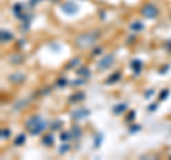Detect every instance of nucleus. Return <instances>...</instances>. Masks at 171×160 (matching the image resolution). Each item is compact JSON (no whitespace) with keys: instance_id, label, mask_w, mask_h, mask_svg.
Here are the masks:
<instances>
[{"instance_id":"nucleus-4","label":"nucleus","mask_w":171,"mask_h":160,"mask_svg":"<svg viewBox=\"0 0 171 160\" xmlns=\"http://www.w3.org/2000/svg\"><path fill=\"white\" fill-rule=\"evenodd\" d=\"M113 63H114V56H113V54H108V56H104L101 60H98L97 66H98L100 70H104V69L110 67Z\"/></svg>"},{"instance_id":"nucleus-12","label":"nucleus","mask_w":171,"mask_h":160,"mask_svg":"<svg viewBox=\"0 0 171 160\" xmlns=\"http://www.w3.org/2000/svg\"><path fill=\"white\" fill-rule=\"evenodd\" d=\"M120 77H121V74L120 73H114V74H113V76H110V79H108L107 81H106V83H114V81H117L118 79H120Z\"/></svg>"},{"instance_id":"nucleus-2","label":"nucleus","mask_w":171,"mask_h":160,"mask_svg":"<svg viewBox=\"0 0 171 160\" xmlns=\"http://www.w3.org/2000/svg\"><path fill=\"white\" fill-rule=\"evenodd\" d=\"M98 37L97 32H93V33H84L76 39V44L79 47H87V46H93L96 42V39Z\"/></svg>"},{"instance_id":"nucleus-21","label":"nucleus","mask_w":171,"mask_h":160,"mask_svg":"<svg viewBox=\"0 0 171 160\" xmlns=\"http://www.w3.org/2000/svg\"><path fill=\"white\" fill-rule=\"evenodd\" d=\"M167 96H168V90L163 91V93H161V96H160V99H164V97H167Z\"/></svg>"},{"instance_id":"nucleus-3","label":"nucleus","mask_w":171,"mask_h":160,"mask_svg":"<svg viewBox=\"0 0 171 160\" xmlns=\"http://www.w3.org/2000/svg\"><path fill=\"white\" fill-rule=\"evenodd\" d=\"M141 14H143L144 17L153 19V17H156V16L158 14V10H157V7H154L153 4H147V6H144V7H143Z\"/></svg>"},{"instance_id":"nucleus-16","label":"nucleus","mask_w":171,"mask_h":160,"mask_svg":"<svg viewBox=\"0 0 171 160\" xmlns=\"http://www.w3.org/2000/svg\"><path fill=\"white\" fill-rule=\"evenodd\" d=\"M101 139H103V136H101V135H98V139H97V137H96L94 147H98V146H100V143H101Z\"/></svg>"},{"instance_id":"nucleus-25","label":"nucleus","mask_w":171,"mask_h":160,"mask_svg":"<svg viewBox=\"0 0 171 160\" xmlns=\"http://www.w3.org/2000/svg\"><path fill=\"white\" fill-rule=\"evenodd\" d=\"M140 127H133V129H130V132H135V130H138Z\"/></svg>"},{"instance_id":"nucleus-11","label":"nucleus","mask_w":171,"mask_h":160,"mask_svg":"<svg viewBox=\"0 0 171 160\" xmlns=\"http://www.w3.org/2000/svg\"><path fill=\"white\" fill-rule=\"evenodd\" d=\"M130 29H131V30H134V32H138V30H143L144 26L141 24V23H131Z\"/></svg>"},{"instance_id":"nucleus-1","label":"nucleus","mask_w":171,"mask_h":160,"mask_svg":"<svg viewBox=\"0 0 171 160\" xmlns=\"http://www.w3.org/2000/svg\"><path fill=\"white\" fill-rule=\"evenodd\" d=\"M46 127H47L46 120L40 116H31L26 123V129L30 135H40V133L44 132Z\"/></svg>"},{"instance_id":"nucleus-14","label":"nucleus","mask_w":171,"mask_h":160,"mask_svg":"<svg viewBox=\"0 0 171 160\" xmlns=\"http://www.w3.org/2000/svg\"><path fill=\"white\" fill-rule=\"evenodd\" d=\"M43 143L44 144H53V136H46L43 139Z\"/></svg>"},{"instance_id":"nucleus-24","label":"nucleus","mask_w":171,"mask_h":160,"mask_svg":"<svg viewBox=\"0 0 171 160\" xmlns=\"http://www.w3.org/2000/svg\"><path fill=\"white\" fill-rule=\"evenodd\" d=\"M66 83H67V81L64 80V79H63V80H59V84H60V86H64V84H66Z\"/></svg>"},{"instance_id":"nucleus-8","label":"nucleus","mask_w":171,"mask_h":160,"mask_svg":"<svg viewBox=\"0 0 171 160\" xmlns=\"http://www.w3.org/2000/svg\"><path fill=\"white\" fill-rule=\"evenodd\" d=\"M131 66H133L135 73H138V71L141 70V66H143V64H141L140 60H133V61H131Z\"/></svg>"},{"instance_id":"nucleus-19","label":"nucleus","mask_w":171,"mask_h":160,"mask_svg":"<svg viewBox=\"0 0 171 160\" xmlns=\"http://www.w3.org/2000/svg\"><path fill=\"white\" fill-rule=\"evenodd\" d=\"M79 63H80V60H79V59H76V60H71V63H70L69 66H67V69H70V67L73 66V64H74V66H76V64H79Z\"/></svg>"},{"instance_id":"nucleus-10","label":"nucleus","mask_w":171,"mask_h":160,"mask_svg":"<svg viewBox=\"0 0 171 160\" xmlns=\"http://www.w3.org/2000/svg\"><path fill=\"white\" fill-rule=\"evenodd\" d=\"M125 109H127V104H125V103H123L121 106L118 104V106H115V107H114V113H115V114H120L121 112H124Z\"/></svg>"},{"instance_id":"nucleus-7","label":"nucleus","mask_w":171,"mask_h":160,"mask_svg":"<svg viewBox=\"0 0 171 160\" xmlns=\"http://www.w3.org/2000/svg\"><path fill=\"white\" fill-rule=\"evenodd\" d=\"M13 39V34L7 30H2V40L3 42H10Z\"/></svg>"},{"instance_id":"nucleus-5","label":"nucleus","mask_w":171,"mask_h":160,"mask_svg":"<svg viewBox=\"0 0 171 160\" xmlns=\"http://www.w3.org/2000/svg\"><path fill=\"white\" fill-rule=\"evenodd\" d=\"M61 9L64 10V13H67V14H73V13L77 12V6L74 4V3H64L63 6H61Z\"/></svg>"},{"instance_id":"nucleus-22","label":"nucleus","mask_w":171,"mask_h":160,"mask_svg":"<svg viewBox=\"0 0 171 160\" xmlns=\"http://www.w3.org/2000/svg\"><path fill=\"white\" fill-rule=\"evenodd\" d=\"M9 133H10L9 130H3V132H2V135H3V137H6V139H7V137H9Z\"/></svg>"},{"instance_id":"nucleus-23","label":"nucleus","mask_w":171,"mask_h":160,"mask_svg":"<svg viewBox=\"0 0 171 160\" xmlns=\"http://www.w3.org/2000/svg\"><path fill=\"white\" fill-rule=\"evenodd\" d=\"M60 125H61V122H56V123H54V125H53V129H59V127H60Z\"/></svg>"},{"instance_id":"nucleus-6","label":"nucleus","mask_w":171,"mask_h":160,"mask_svg":"<svg viewBox=\"0 0 171 160\" xmlns=\"http://www.w3.org/2000/svg\"><path fill=\"white\" fill-rule=\"evenodd\" d=\"M90 114V112L87 109H79V110H76V112L73 113V117L76 120H80V119H84V117H87Z\"/></svg>"},{"instance_id":"nucleus-17","label":"nucleus","mask_w":171,"mask_h":160,"mask_svg":"<svg viewBox=\"0 0 171 160\" xmlns=\"http://www.w3.org/2000/svg\"><path fill=\"white\" fill-rule=\"evenodd\" d=\"M69 147H70L69 144H64V146H61V149L59 150V152H60V153H66L67 150H69Z\"/></svg>"},{"instance_id":"nucleus-15","label":"nucleus","mask_w":171,"mask_h":160,"mask_svg":"<svg viewBox=\"0 0 171 160\" xmlns=\"http://www.w3.org/2000/svg\"><path fill=\"white\" fill-rule=\"evenodd\" d=\"M24 139H26V136H24V135H20V137H19V139H16V144H21V143L24 142Z\"/></svg>"},{"instance_id":"nucleus-9","label":"nucleus","mask_w":171,"mask_h":160,"mask_svg":"<svg viewBox=\"0 0 171 160\" xmlns=\"http://www.w3.org/2000/svg\"><path fill=\"white\" fill-rule=\"evenodd\" d=\"M71 135H73V137H76V139H79V137L81 136V129H80L79 126H74L73 129H71Z\"/></svg>"},{"instance_id":"nucleus-20","label":"nucleus","mask_w":171,"mask_h":160,"mask_svg":"<svg viewBox=\"0 0 171 160\" xmlns=\"http://www.w3.org/2000/svg\"><path fill=\"white\" fill-rule=\"evenodd\" d=\"M83 97H84V94H83V93H80V94H77V96H73V97H71V100H77V99H83Z\"/></svg>"},{"instance_id":"nucleus-18","label":"nucleus","mask_w":171,"mask_h":160,"mask_svg":"<svg viewBox=\"0 0 171 160\" xmlns=\"http://www.w3.org/2000/svg\"><path fill=\"white\" fill-rule=\"evenodd\" d=\"M69 137H70V135H69V133H61L60 139H61V140H69Z\"/></svg>"},{"instance_id":"nucleus-13","label":"nucleus","mask_w":171,"mask_h":160,"mask_svg":"<svg viewBox=\"0 0 171 160\" xmlns=\"http://www.w3.org/2000/svg\"><path fill=\"white\" fill-rule=\"evenodd\" d=\"M77 73H79V74H84V77H89L90 76V70H89V69H79Z\"/></svg>"}]
</instances>
